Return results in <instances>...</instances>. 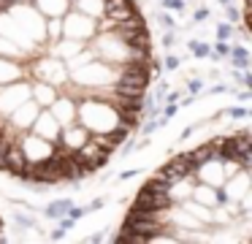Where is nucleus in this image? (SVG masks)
Segmentation results:
<instances>
[{
  "label": "nucleus",
  "mask_w": 252,
  "mask_h": 244,
  "mask_svg": "<svg viewBox=\"0 0 252 244\" xmlns=\"http://www.w3.org/2000/svg\"><path fill=\"white\" fill-rule=\"evenodd\" d=\"M71 201H55V204L46 206V217H52V220H60V217L68 214V209H71Z\"/></svg>",
  "instance_id": "obj_1"
},
{
  "label": "nucleus",
  "mask_w": 252,
  "mask_h": 244,
  "mask_svg": "<svg viewBox=\"0 0 252 244\" xmlns=\"http://www.w3.org/2000/svg\"><path fill=\"white\" fill-rule=\"evenodd\" d=\"M230 54H233V65H236V68H247V65H250V54H247L244 46H233V49H230Z\"/></svg>",
  "instance_id": "obj_2"
},
{
  "label": "nucleus",
  "mask_w": 252,
  "mask_h": 244,
  "mask_svg": "<svg viewBox=\"0 0 252 244\" xmlns=\"http://www.w3.org/2000/svg\"><path fill=\"white\" fill-rule=\"evenodd\" d=\"M190 49L195 52V57H209V54H212V46H209V43H201V41H190Z\"/></svg>",
  "instance_id": "obj_3"
},
{
  "label": "nucleus",
  "mask_w": 252,
  "mask_h": 244,
  "mask_svg": "<svg viewBox=\"0 0 252 244\" xmlns=\"http://www.w3.org/2000/svg\"><path fill=\"white\" fill-rule=\"evenodd\" d=\"M212 52H214V54H209V57H214V60H220V57H225V54H228V52H230V46H228V43H225V41H220V43H217V46H214V49H212Z\"/></svg>",
  "instance_id": "obj_4"
},
{
  "label": "nucleus",
  "mask_w": 252,
  "mask_h": 244,
  "mask_svg": "<svg viewBox=\"0 0 252 244\" xmlns=\"http://www.w3.org/2000/svg\"><path fill=\"white\" fill-rule=\"evenodd\" d=\"M217 35H220V41H228V38L233 35V27H230V25H220L217 27Z\"/></svg>",
  "instance_id": "obj_5"
},
{
  "label": "nucleus",
  "mask_w": 252,
  "mask_h": 244,
  "mask_svg": "<svg viewBox=\"0 0 252 244\" xmlns=\"http://www.w3.org/2000/svg\"><path fill=\"white\" fill-rule=\"evenodd\" d=\"M228 114H230V117H247V108L236 106V108H228Z\"/></svg>",
  "instance_id": "obj_6"
},
{
  "label": "nucleus",
  "mask_w": 252,
  "mask_h": 244,
  "mask_svg": "<svg viewBox=\"0 0 252 244\" xmlns=\"http://www.w3.org/2000/svg\"><path fill=\"white\" fill-rule=\"evenodd\" d=\"M176 65H179V60H176V57H171V54H168V57H165V68H168V70H174Z\"/></svg>",
  "instance_id": "obj_7"
},
{
  "label": "nucleus",
  "mask_w": 252,
  "mask_h": 244,
  "mask_svg": "<svg viewBox=\"0 0 252 244\" xmlns=\"http://www.w3.org/2000/svg\"><path fill=\"white\" fill-rule=\"evenodd\" d=\"M160 19V25H165V27H174V19H171V16H165V14H160L158 16Z\"/></svg>",
  "instance_id": "obj_8"
},
{
  "label": "nucleus",
  "mask_w": 252,
  "mask_h": 244,
  "mask_svg": "<svg viewBox=\"0 0 252 244\" xmlns=\"http://www.w3.org/2000/svg\"><path fill=\"white\" fill-rule=\"evenodd\" d=\"M206 16H209V11H206V8H198V11H195V22H203Z\"/></svg>",
  "instance_id": "obj_9"
},
{
  "label": "nucleus",
  "mask_w": 252,
  "mask_h": 244,
  "mask_svg": "<svg viewBox=\"0 0 252 244\" xmlns=\"http://www.w3.org/2000/svg\"><path fill=\"white\" fill-rule=\"evenodd\" d=\"M65 236V231H63V228H55V231H52V239H63Z\"/></svg>",
  "instance_id": "obj_10"
},
{
  "label": "nucleus",
  "mask_w": 252,
  "mask_h": 244,
  "mask_svg": "<svg viewBox=\"0 0 252 244\" xmlns=\"http://www.w3.org/2000/svg\"><path fill=\"white\" fill-rule=\"evenodd\" d=\"M190 90H192V92H198V90H201V81L192 79V81H190Z\"/></svg>",
  "instance_id": "obj_11"
},
{
  "label": "nucleus",
  "mask_w": 252,
  "mask_h": 244,
  "mask_svg": "<svg viewBox=\"0 0 252 244\" xmlns=\"http://www.w3.org/2000/svg\"><path fill=\"white\" fill-rule=\"evenodd\" d=\"M155 128H158V122H155V119H152V122H147V128H144V133H152Z\"/></svg>",
  "instance_id": "obj_12"
},
{
  "label": "nucleus",
  "mask_w": 252,
  "mask_h": 244,
  "mask_svg": "<svg viewBox=\"0 0 252 244\" xmlns=\"http://www.w3.org/2000/svg\"><path fill=\"white\" fill-rule=\"evenodd\" d=\"M228 19H233V22L239 19V14H236V8H230V5H228Z\"/></svg>",
  "instance_id": "obj_13"
},
{
  "label": "nucleus",
  "mask_w": 252,
  "mask_h": 244,
  "mask_svg": "<svg viewBox=\"0 0 252 244\" xmlns=\"http://www.w3.org/2000/svg\"><path fill=\"white\" fill-rule=\"evenodd\" d=\"M220 3H230V0H220Z\"/></svg>",
  "instance_id": "obj_14"
}]
</instances>
